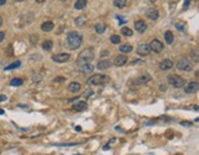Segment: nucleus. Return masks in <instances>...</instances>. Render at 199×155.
Returning <instances> with one entry per match:
<instances>
[{
    "instance_id": "f257e3e1",
    "label": "nucleus",
    "mask_w": 199,
    "mask_h": 155,
    "mask_svg": "<svg viewBox=\"0 0 199 155\" xmlns=\"http://www.w3.org/2000/svg\"><path fill=\"white\" fill-rule=\"evenodd\" d=\"M66 43H68L70 49H76L82 43V36L76 31L69 32L68 36H66Z\"/></svg>"
},
{
    "instance_id": "f03ea898",
    "label": "nucleus",
    "mask_w": 199,
    "mask_h": 155,
    "mask_svg": "<svg viewBox=\"0 0 199 155\" xmlns=\"http://www.w3.org/2000/svg\"><path fill=\"white\" fill-rule=\"evenodd\" d=\"M93 52L91 48H86L85 51H82L77 57V65L82 64H90V62L93 59Z\"/></svg>"
},
{
    "instance_id": "7ed1b4c3",
    "label": "nucleus",
    "mask_w": 199,
    "mask_h": 155,
    "mask_svg": "<svg viewBox=\"0 0 199 155\" xmlns=\"http://www.w3.org/2000/svg\"><path fill=\"white\" fill-rule=\"evenodd\" d=\"M110 81V78L107 75H103V74H95L91 78H89L87 80V85H103V84H107Z\"/></svg>"
},
{
    "instance_id": "20e7f679",
    "label": "nucleus",
    "mask_w": 199,
    "mask_h": 155,
    "mask_svg": "<svg viewBox=\"0 0 199 155\" xmlns=\"http://www.w3.org/2000/svg\"><path fill=\"white\" fill-rule=\"evenodd\" d=\"M167 80H168V84L171 85V86L176 88V89L184 88V85H186V80L183 79V78H181L180 75H176V74L168 75Z\"/></svg>"
},
{
    "instance_id": "39448f33",
    "label": "nucleus",
    "mask_w": 199,
    "mask_h": 155,
    "mask_svg": "<svg viewBox=\"0 0 199 155\" xmlns=\"http://www.w3.org/2000/svg\"><path fill=\"white\" fill-rule=\"evenodd\" d=\"M176 68L182 71H190L193 69V62H190L187 58H181V59H178Z\"/></svg>"
},
{
    "instance_id": "423d86ee",
    "label": "nucleus",
    "mask_w": 199,
    "mask_h": 155,
    "mask_svg": "<svg viewBox=\"0 0 199 155\" xmlns=\"http://www.w3.org/2000/svg\"><path fill=\"white\" fill-rule=\"evenodd\" d=\"M52 59L57 63H65L70 59V54L69 53H58V54H54L52 57Z\"/></svg>"
},
{
    "instance_id": "0eeeda50",
    "label": "nucleus",
    "mask_w": 199,
    "mask_h": 155,
    "mask_svg": "<svg viewBox=\"0 0 199 155\" xmlns=\"http://www.w3.org/2000/svg\"><path fill=\"white\" fill-rule=\"evenodd\" d=\"M149 47H150L151 51H154L156 53L162 52V49H164V44L161 43L159 39H152L151 42H150V44H149Z\"/></svg>"
},
{
    "instance_id": "6e6552de",
    "label": "nucleus",
    "mask_w": 199,
    "mask_h": 155,
    "mask_svg": "<svg viewBox=\"0 0 199 155\" xmlns=\"http://www.w3.org/2000/svg\"><path fill=\"white\" fill-rule=\"evenodd\" d=\"M150 79H151L150 74H148L146 73V74H143V75L136 78L135 80H133V84L134 85H143V84H146L148 81H150Z\"/></svg>"
},
{
    "instance_id": "1a4fd4ad",
    "label": "nucleus",
    "mask_w": 199,
    "mask_h": 155,
    "mask_svg": "<svg viewBox=\"0 0 199 155\" xmlns=\"http://www.w3.org/2000/svg\"><path fill=\"white\" fill-rule=\"evenodd\" d=\"M150 52H151V49H150V47H149V44H145V43L140 44V46H138V48H136V53L142 57L148 55Z\"/></svg>"
},
{
    "instance_id": "9d476101",
    "label": "nucleus",
    "mask_w": 199,
    "mask_h": 155,
    "mask_svg": "<svg viewBox=\"0 0 199 155\" xmlns=\"http://www.w3.org/2000/svg\"><path fill=\"white\" fill-rule=\"evenodd\" d=\"M127 62H128V58H127L126 54H118V55L114 58L113 64L116 65V67H122V65H124Z\"/></svg>"
},
{
    "instance_id": "9b49d317",
    "label": "nucleus",
    "mask_w": 199,
    "mask_h": 155,
    "mask_svg": "<svg viewBox=\"0 0 199 155\" xmlns=\"http://www.w3.org/2000/svg\"><path fill=\"white\" fill-rule=\"evenodd\" d=\"M198 88H199V85L197 81H190L189 84H187V86L184 88V91L187 94H194L198 91Z\"/></svg>"
},
{
    "instance_id": "f8f14e48",
    "label": "nucleus",
    "mask_w": 199,
    "mask_h": 155,
    "mask_svg": "<svg viewBox=\"0 0 199 155\" xmlns=\"http://www.w3.org/2000/svg\"><path fill=\"white\" fill-rule=\"evenodd\" d=\"M146 23H145L143 20H138V21H135L134 23V28L136 32H139V33H144L145 31H146Z\"/></svg>"
},
{
    "instance_id": "ddd939ff",
    "label": "nucleus",
    "mask_w": 199,
    "mask_h": 155,
    "mask_svg": "<svg viewBox=\"0 0 199 155\" xmlns=\"http://www.w3.org/2000/svg\"><path fill=\"white\" fill-rule=\"evenodd\" d=\"M146 17L149 20H152V21H156L157 19H159V11L154 7H151V9H149L146 11Z\"/></svg>"
},
{
    "instance_id": "4468645a",
    "label": "nucleus",
    "mask_w": 199,
    "mask_h": 155,
    "mask_svg": "<svg viewBox=\"0 0 199 155\" xmlns=\"http://www.w3.org/2000/svg\"><path fill=\"white\" fill-rule=\"evenodd\" d=\"M173 67V63L171 59H164L162 62L160 63V69L161 70H170Z\"/></svg>"
},
{
    "instance_id": "2eb2a0df",
    "label": "nucleus",
    "mask_w": 199,
    "mask_h": 155,
    "mask_svg": "<svg viewBox=\"0 0 199 155\" xmlns=\"http://www.w3.org/2000/svg\"><path fill=\"white\" fill-rule=\"evenodd\" d=\"M80 89H81V85L79 84V83H75V81L70 83L69 86H68L69 92H71V94H77L79 91H80Z\"/></svg>"
},
{
    "instance_id": "dca6fc26",
    "label": "nucleus",
    "mask_w": 199,
    "mask_h": 155,
    "mask_svg": "<svg viewBox=\"0 0 199 155\" xmlns=\"http://www.w3.org/2000/svg\"><path fill=\"white\" fill-rule=\"evenodd\" d=\"M112 63L110 62L108 59H105V60H100V62L97 63V69H100V70H105V69H108L111 68Z\"/></svg>"
},
{
    "instance_id": "f3484780",
    "label": "nucleus",
    "mask_w": 199,
    "mask_h": 155,
    "mask_svg": "<svg viewBox=\"0 0 199 155\" xmlns=\"http://www.w3.org/2000/svg\"><path fill=\"white\" fill-rule=\"evenodd\" d=\"M41 28H42V31H44V32H51L53 28H54V23H53L52 21H45V22L42 23Z\"/></svg>"
},
{
    "instance_id": "a211bd4d",
    "label": "nucleus",
    "mask_w": 199,
    "mask_h": 155,
    "mask_svg": "<svg viewBox=\"0 0 199 155\" xmlns=\"http://www.w3.org/2000/svg\"><path fill=\"white\" fill-rule=\"evenodd\" d=\"M93 65L92 64H82V65H79V70L81 73H91L93 70Z\"/></svg>"
},
{
    "instance_id": "6ab92c4d",
    "label": "nucleus",
    "mask_w": 199,
    "mask_h": 155,
    "mask_svg": "<svg viewBox=\"0 0 199 155\" xmlns=\"http://www.w3.org/2000/svg\"><path fill=\"white\" fill-rule=\"evenodd\" d=\"M86 5H87V0H76L75 4H74V7L76 10H82L86 7Z\"/></svg>"
},
{
    "instance_id": "aec40b11",
    "label": "nucleus",
    "mask_w": 199,
    "mask_h": 155,
    "mask_svg": "<svg viewBox=\"0 0 199 155\" xmlns=\"http://www.w3.org/2000/svg\"><path fill=\"white\" fill-rule=\"evenodd\" d=\"M74 108H75L76 111H85V110L87 108V104H86L85 101H79V102L74 104Z\"/></svg>"
},
{
    "instance_id": "412c9836",
    "label": "nucleus",
    "mask_w": 199,
    "mask_h": 155,
    "mask_svg": "<svg viewBox=\"0 0 199 155\" xmlns=\"http://www.w3.org/2000/svg\"><path fill=\"white\" fill-rule=\"evenodd\" d=\"M173 39H175V36L171 31H166L165 32V41L167 44H172L173 43Z\"/></svg>"
},
{
    "instance_id": "4be33fe9",
    "label": "nucleus",
    "mask_w": 199,
    "mask_h": 155,
    "mask_svg": "<svg viewBox=\"0 0 199 155\" xmlns=\"http://www.w3.org/2000/svg\"><path fill=\"white\" fill-rule=\"evenodd\" d=\"M132 51H133V47L130 46V44H128V43L122 44V46L119 47V52H121L122 54H126V53H130Z\"/></svg>"
},
{
    "instance_id": "5701e85b",
    "label": "nucleus",
    "mask_w": 199,
    "mask_h": 155,
    "mask_svg": "<svg viewBox=\"0 0 199 155\" xmlns=\"http://www.w3.org/2000/svg\"><path fill=\"white\" fill-rule=\"evenodd\" d=\"M113 5L118 9H123L127 5V0H113Z\"/></svg>"
},
{
    "instance_id": "b1692460",
    "label": "nucleus",
    "mask_w": 199,
    "mask_h": 155,
    "mask_svg": "<svg viewBox=\"0 0 199 155\" xmlns=\"http://www.w3.org/2000/svg\"><path fill=\"white\" fill-rule=\"evenodd\" d=\"M95 31H96L98 35H102L103 32L106 31V26L103 25V23H96V25H95Z\"/></svg>"
},
{
    "instance_id": "393cba45",
    "label": "nucleus",
    "mask_w": 199,
    "mask_h": 155,
    "mask_svg": "<svg viewBox=\"0 0 199 155\" xmlns=\"http://www.w3.org/2000/svg\"><path fill=\"white\" fill-rule=\"evenodd\" d=\"M22 84H23V81H22V79H20V78H15V79H12L10 81L11 86H21Z\"/></svg>"
},
{
    "instance_id": "a878e982",
    "label": "nucleus",
    "mask_w": 199,
    "mask_h": 155,
    "mask_svg": "<svg viewBox=\"0 0 199 155\" xmlns=\"http://www.w3.org/2000/svg\"><path fill=\"white\" fill-rule=\"evenodd\" d=\"M20 65H21V62H20V60H16V62H14V63H11V64L7 65V67L5 68V70H12V69L19 68Z\"/></svg>"
},
{
    "instance_id": "bb28decb",
    "label": "nucleus",
    "mask_w": 199,
    "mask_h": 155,
    "mask_svg": "<svg viewBox=\"0 0 199 155\" xmlns=\"http://www.w3.org/2000/svg\"><path fill=\"white\" fill-rule=\"evenodd\" d=\"M42 48L44 51H51L53 48V42L52 41H44L43 44H42Z\"/></svg>"
},
{
    "instance_id": "cd10ccee",
    "label": "nucleus",
    "mask_w": 199,
    "mask_h": 155,
    "mask_svg": "<svg viewBox=\"0 0 199 155\" xmlns=\"http://www.w3.org/2000/svg\"><path fill=\"white\" fill-rule=\"evenodd\" d=\"M85 22H86V17L85 16H79V17L75 20V23L79 26V27H81V26H84L85 25Z\"/></svg>"
},
{
    "instance_id": "c85d7f7f",
    "label": "nucleus",
    "mask_w": 199,
    "mask_h": 155,
    "mask_svg": "<svg viewBox=\"0 0 199 155\" xmlns=\"http://www.w3.org/2000/svg\"><path fill=\"white\" fill-rule=\"evenodd\" d=\"M121 32H122L123 36H126V37H130V36L133 35V31L130 30L129 27H123L121 30Z\"/></svg>"
},
{
    "instance_id": "c756f323",
    "label": "nucleus",
    "mask_w": 199,
    "mask_h": 155,
    "mask_svg": "<svg viewBox=\"0 0 199 155\" xmlns=\"http://www.w3.org/2000/svg\"><path fill=\"white\" fill-rule=\"evenodd\" d=\"M111 42L113 43V44H118L119 42H121V37L119 36H117V35H113L111 37Z\"/></svg>"
},
{
    "instance_id": "7c9ffc66",
    "label": "nucleus",
    "mask_w": 199,
    "mask_h": 155,
    "mask_svg": "<svg viewBox=\"0 0 199 155\" xmlns=\"http://www.w3.org/2000/svg\"><path fill=\"white\" fill-rule=\"evenodd\" d=\"M175 27L177 28L178 31H184V25L183 23H180V22H176L175 23Z\"/></svg>"
},
{
    "instance_id": "2f4dec72",
    "label": "nucleus",
    "mask_w": 199,
    "mask_h": 155,
    "mask_svg": "<svg viewBox=\"0 0 199 155\" xmlns=\"http://www.w3.org/2000/svg\"><path fill=\"white\" fill-rule=\"evenodd\" d=\"M30 41H31V43H37V42H38V36H37V35H31Z\"/></svg>"
},
{
    "instance_id": "473e14b6",
    "label": "nucleus",
    "mask_w": 199,
    "mask_h": 155,
    "mask_svg": "<svg viewBox=\"0 0 199 155\" xmlns=\"http://www.w3.org/2000/svg\"><path fill=\"white\" fill-rule=\"evenodd\" d=\"M92 94H93V91L91 90V89H89V90L86 91V92H85V94H84V95H82L81 97H85V99H86V97H87V96H90V95H92Z\"/></svg>"
},
{
    "instance_id": "72a5a7b5",
    "label": "nucleus",
    "mask_w": 199,
    "mask_h": 155,
    "mask_svg": "<svg viewBox=\"0 0 199 155\" xmlns=\"http://www.w3.org/2000/svg\"><path fill=\"white\" fill-rule=\"evenodd\" d=\"M12 53H14V49H12V46L10 44V46L7 47V49H6V54H7V55H11Z\"/></svg>"
},
{
    "instance_id": "f704fd0d",
    "label": "nucleus",
    "mask_w": 199,
    "mask_h": 155,
    "mask_svg": "<svg viewBox=\"0 0 199 155\" xmlns=\"http://www.w3.org/2000/svg\"><path fill=\"white\" fill-rule=\"evenodd\" d=\"M190 1H192V0H186V1H184V4H183V9H184V10H186V9H188V6H189Z\"/></svg>"
},
{
    "instance_id": "c9c22d12",
    "label": "nucleus",
    "mask_w": 199,
    "mask_h": 155,
    "mask_svg": "<svg viewBox=\"0 0 199 155\" xmlns=\"http://www.w3.org/2000/svg\"><path fill=\"white\" fill-rule=\"evenodd\" d=\"M181 124H182V126H187V127H190V126H192V122H187V121H182V122H181Z\"/></svg>"
},
{
    "instance_id": "e433bc0d",
    "label": "nucleus",
    "mask_w": 199,
    "mask_h": 155,
    "mask_svg": "<svg viewBox=\"0 0 199 155\" xmlns=\"http://www.w3.org/2000/svg\"><path fill=\"white\" fill-rule=\"evenodd\" d=\"M65 80V78H63V76H58L57 79L54 80V83H61V81H64Z\"/></svg>"
},
{
    "instance_id": "4c0bfd02",
    "label": "nucleus",
    "mask_w": 199,
    "mask_h": 155,
    "mask_svg": "<svg viewBox=\"0 0 199 155\" xmlns=\"http://www.w3.org/2000/svg\"><path fill=\"white\" fill-rule=\"evenodd\" d=\"M7 100V96L6 95H0V102H4V101Z\"/></svg>"
},
{
    "instance_id": "58836bf2",
    "label": "nucleus",
    "mask_w": 199,
    "mask_h": 155,
    "mask_svg": "<svg viewBox=\"0 0 199 155\" xmlns=\"http://www.w3.org/2000/svg\"><path fill=\"white\" fill-rule=\"evenodd\" d=\"M4 38H5V33H4V32H1V31H0V42H3V41H4Z\"/></svg>"
},
{
    "instance_id": "ea45409f",
    "label": "nucleus",
    "mask_w": 199,
    "mask_h": 155,
    "mask_svg": "<svg viewBox=\"0 0 199 155\" xmlns=\"http://www.w3.org/2000/svg\"><path fill=\"white\" fill-rule=\"evenodd\" d=\"M117 17L119 19V23H122L123 21H124V22H126V21H127V20H126V19H124V17H122V16H117Z\"/></svg>"
},
{
    "instance_id": "a19ab883",
    "label": "nucleus",
    "mask_w": 199,
    "mask_h": 155,
    "mask_svg": "<svg viewBox=\"0 0 199 155\" xmlns=\"http://www.w3.org/2000/svg\"><path fill=\"white\" fill-rule=\"evenodd\" d=\"M194 60L198 62V52L197 51H194Z\"/></svg>"
},
{
    "instance_id": "79ce46f5",
    "label": "nucleus",
    "mask_w": 199,
    "mask_h": 155,
    "mask_svg": "<svg viewBox=\"0 0 199 155\" xmlns=\"http://www.w3.org/2000/svg\"><path fill=\"white\" fill-rule=\"evenodd\" d=\"M160 90H161V91H166V86H165V85H161V86H160Z\"/></svg>"
},
{
    "instance_id": "37998d69",
    "label": "nucleus",
    "mask_w": 199,
    "mask_h": 155,
    "mask_svg": "<svg viewBox=\"0 0 199 155\" xmlns=\"http://www.w3.org/2000/svg\"><path fill=\"white\" fill-rule=\"evenodd\" d=\"M108 149H110V144H106L103 146V150H108Z\"/></svg>"
},
{
    "instance_id": "c03bdc74",
    "label": "nucleus",
    "mask_w": 199,
    "mask_h": 155,
    "mask_svg": "<svg viewBox=\"0 0 199 155\" xmlns=\"http://www.w3.org/2000/svg\"><path fill=\"white\" fill-rule=\"evenodd\" d=\"M5 3H6V0H0V6H3Z\"/></svg>"
},
{
    "instance_id": "a18cd8bd",
    "label": "nucleus",
    "mask_w": 199,
    "mask_h": 155,
    "mask_svg": "<svg viewBox=\"0 0 199 155\" xmlns=\"http://www.w3.org/2000/svg\"><path fill=\"white\" fill-rule=\"evenodd\" d=\"M108 54H110L108 52H102V53H101V55H102V57H103V55H108Z\"/></svg>"
},
{
    "instance_id": "49530a36",
    "label": "nucleus",
    "mask_w": 199,
    "mask_h": 155,
    "mask_svg": "<svg viewBox=\"0 0 199 155\" xmlns=\"http://www.w3.org/2000/svg\"><path fill=\"white\" fill-rule=\"evenodd\" d=\"M35 1H36V3H39V4H42V3H44V1H45V0H35Z\"/></svg>"
},
{
    "instance_id": "de8ad7c7",
    "label": "nucleus",
    "mask_w": 199,
    "mask_h": 155,
    "mask_svg": "<svg viewBox=\"0 0 199 155\" xmlns=\"http://www.w3.org/2000/svg\"><path fill=\"white\" fill-rule=\"evenodd\" d=\"M1 25H3V17L0 16V26H1Z\"/></svg>"
},
{
    "instance_id": "09e8293b",
    "label": "nucleus",
    "mask_w": 199,
    "mask_h": 155,
    "mask_svg": "<svg viewBox=\"0 0 199 155\" xmlns=\"http://www.w3.org/2000/svg\"><path fill=\"white\" fill-rule=\"evenodd\" d=\"M0 115H4V110H0Z\"/></svg>"
},
{
    "instance_id": "8fccbe9b",
    "label": "nucleus",
    "mask_w": 199,
    "mask_h": 155,
    "mask_svg": "<svg viewBox=\"0 0 199 155\" xmlns=\"http://www.w3.org/2000/svg\"><path fill=\"white\" fill-rule=\"evenodd\" d=\"M150 1H152V3H155V1H156V0H150Z\"/></svg>"
},
{
    "instance_id": "3c124183",
    "label": "nucleus",
    "mask_w": 199,
    "mask_h": 155,
    "mask_svg": "<svg viewBox=\"0 0 199 155\" xmlns=\"http://www.w3.org/2000/svg\"><path fill=\"white\" fill-rule=\"evenodd\" d=\"M16 1H23V0H16Z\"/></svg>"
},
{
    "instance_id": "603ef678",
    "label": "nucleus",
    "mask_w": 199,
    "mask_h": 155,
    "mask_svg": "<svg viewBox=\"0 0 199 155\" xmlns=\"http://www.w3.org/2000/svg\"><path fill=\"white\" fill-rule=\"evenodd\" d=\"M61 1H65V0H61Z\"/></svg>"
},
{
    "instance_id": "864d4df0",
    "label": "nucleus",
    "mask_w": 199,
    "mask_h": 155,
    "mask_svg": "<svg viewBox=\"0 0 199 155\" xmlns=\"http://www.w3.org/2000/svg\"><path fill=\"white\" fill-rule=\"evenodd\" d=\"M77 155H80V154H77Z\"/></svg>"
}]
</instances>
